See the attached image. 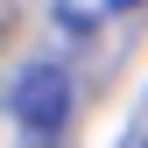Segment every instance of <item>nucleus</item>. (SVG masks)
Returning <instances> with one entry per match:
<instances>
[{
  "label": "nucleus",
  "mask_w": 148,
  "mask_h": 148,
  "mask_svg": "<svg viewBox=\"0 0 148 148\" xmlns=\"http://www.w3.org/2000/svg\"><path fill=\"white\" fill-rule=\"evenodd\" d=\"M7 113H14V127L28 141H42V148L64 141V127H71V71L64 64H28L7 85Z\"/></svg>",
  "instance_id": "f257e3e1"
},
{
  "label": "nucleus",
  "mask_w": 148,
  "mask_h": 148,
  "mask_svg": "<svg viewBox=\"0 0 148 148\" xmlns=\"http://www.w3.org/2000/svg\"><path fill=\"white\" fill-rule=\"evenodd\" d=\"M106 7H134V0H106Z\"/></svg>",
  "instance_id": "f03ea898"
},
{
  "label": "nucleus",
  "mask_w": 148,
  "mask_h": 148,
  "mask_svg": "<svg viewBox=\"0 0 148 148\" xmlns=\"http://www.w3.org/2000/svg\"><path fill=\"white\" fill-rule=\"evenodd\" d=\"M141 148H148V134H141Z\"/></svg>",
  "instance_id": "7ed1b4c3"
}]
</instances>
